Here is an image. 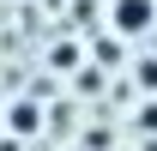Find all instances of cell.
Instances as JSON below:
<instances>
[{"mask_svg": "<svg viewBox=\"0 0 157 151\" xmlns=\"http://www.w3.org/2000/svg\"><path fill=\"white\" fill-rule=\"evenodd\" d=\"M139 91H145V97H157V55H145V60H139Z\"/></svg>", "mask_w": 157, "mask_h": 151, "instance_id": "obj_2", "label": "cell"}, {"mask_svg": "<svg viewBox=\"0 0 157 151\" xmlns=\"http://www.w3.org/2000/svg\"><path fill=\"white\" fill-rule=\"evenodd\" d=\"M109 30L115 42H145L157 30V0H109Z\"/></svg>", "mask_w": 157, "mask_h": 151, "instance_id": "obj_1", "label": "cell"}]
</instances>
